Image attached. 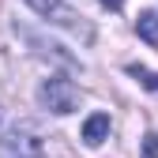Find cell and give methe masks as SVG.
<instances>
[{"instance_id":"7","label":"cell","mask_w":158,"mask_h":158,"mask_svg":"<svg viewBox=\"0 0 158 158\" xmlns=\"http://www.w3.org/2000/svg\"><path fill=\"white\" fill-rule=\"evenodd\" d=\"M128 75H135L147 90H158V72H147V68H139V64H128Z\"/></svg>"},{"instance_id":"3","label":"cell","mask_w":158,"mask_h":158,"mask_svg":"<svg viewBox=\"0 0 158 158\" xmlns=\"http://www.w3.org/2000/svg\"><path fill=\"white\" fill-rule=\"evenodd\" d=\"M42 154H45V143L27 124L4 132V139H0V158H42Z\"/></svg>"},{"instance_id":"6","label":"cell","mask_w":158,"mask_h":158,"mask_svg":"<svg viewBox=\"0 0 158 158\" xmlns=\"http://www.w3.org/2000/svg\"><path fill=\"white\" fill-rule=\"evenodd\" d=\"M135 34H139L143 42L158 45V11H139V19H135Z\"/></svg>"},{"instance_id":"4","label":"cell","mask_w":158,"mask_h":158,"mask_svg":"<svg viewBox=\"0 0 158 158\" xmlns=\"http://www.w3.org/2000/svg\"><path fill=\"white\" fill-rule=\"evenodd\" d=\"M15 30H19V34H23L27 42H30V45L38 49V56H49V60H56V64H68V68H83V64H79L75 56H72V53L64 49V45H56V42H42V38H38L34 30H27V27H19V23H15Z\"/></svg>"},{"instance_id":"8","label":"cell","mask_w":158,"mask_h":158,"mask_svg":"<svg viewBox=\"0 0 158 158\" xmlns=\"http://www.w3.org/2000/svg\"><path fill=\"white\" fill-rule=\"evenodd\" d=\"M143 158H158V139H154V135L143 139Z\"/></svg>"},{"instance_id":"5","label":"cell","mask_w":158,"mask_h":158,"mask_svg":"<svg viewBox=\"0 0 158 158\" xmlns=\"http://www.w3.org/2000/svg\"><path fill=\"white\" fill-rule=\"evenodd\" d=\"M106 135H109V117L106 113H90L87 121H83V143L87 147H98Z\"/></svg>"},{"instance_id":"1","label":"cell","mask_w":158,"mask_h":158,"mask_svg":"<svg viewBox=\"0 0 158 158\" xmlns=\"http://www.w3.org/2000/svg\"><path fill=\"white\" fill-rule=\"evenodd\" d=\"M27 4L45 19V23H53V27H64V30H72L75 38H83V42H90L94 38V27L87 23L83 15H79L72 4H64V0H27Z\"/></svg>"},{"instance_id":"2","label":"cell","mask_w":158,"mask_h":158,"mask_svg":"<svg viewBox=\"0 0 158 158\" xmlns=\"http://www.w3.org/2000/svg\"><path fill=\"white\" fill-rule=\"evenodd\" d=\"M38 102H42L49 113H72L79 106V87L68 75H49L42 87H38Z\"/></svg>"},{"instance_id":"9","label":"cell","mask_w":158,"mask_h":158,"mask_svg":"<svg viewBox=\"0 0 158 158\" xmlns=\"http://www.w3.org/2000/svg\"><path fill=\"white\" fill-rule=\"evenodd\" d=\"M102 4H106L109 11H117V8H121V4H124V0H102Z\"/></svg>"}]
</instances>
